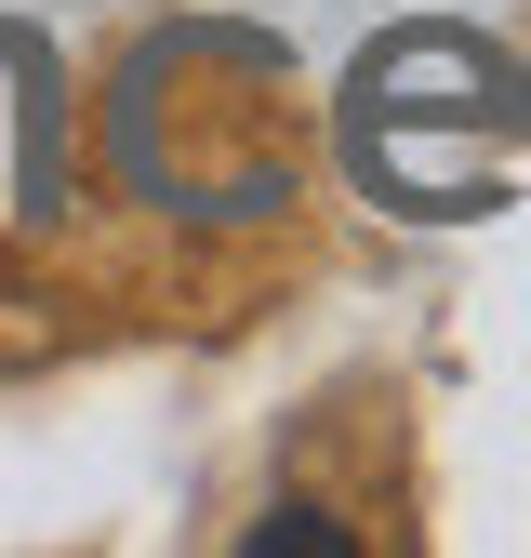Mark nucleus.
<instances>
[{"mask_svg":"<svg viewBox=\"0 0 531 558\" xmlns=\"http://www.w3.org/2000/svg\"><path fill=\"white\" fill-rule=\"evenodd\" d=\"M346 173L372 186V214H412V227H465V214H505L518 186V133H531V81L479 40V27H385L346 66Z\"/></svg>","mask_w":531,"mask_h":558,"instance_id":"f257e3e1","label":"nucleus"},{"mask_svg":"<svg viewBox=\"0 0 531 558\" xmlns=\"http://www.w3.org/2000/svg\"><path fill=\"white\" fill-rule=\"evenodd\" d=\"M120 173L160 214H280L293 199V66L239 27H173L120 81Z\"/></svg>","mask_w":531,"mask_h":558,"instance_id":"f03ea898","label":"nucleus"},{"mask_svg":"<svg viewBox=\"0 0 531 558\" xmlns=\"http://www.w3.org/2000/svg\"><path fill=\"white\" fill-rule=\"evenodd\" d=\"M252 558H359V545H346V532H332L319 506H280V519H266V532H252Z\"/></svg>","mask_w":531,"mask_h":558,"instance_id":"7ed1b4c3","label":"nucleus"}]
</instances>
